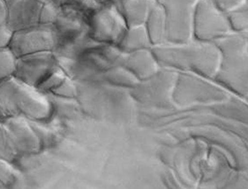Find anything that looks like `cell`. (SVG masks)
I'll return each instance as SVG.
<instances>
[{"label":"cell","instance_id":"1","mask_svg":"<svg viewBox=\"0 0 248 189\" xmlns=\"http://www.w3.org/2000/svg\"><path fill=\"white\" fill-rule=\"evenodd\" d=\"M49 97L15 77L0 83V119L19 116L31 121H46L53 115Z\"/></svg>","mask_w":248,"mask_h":189},{"label":"cell","instance_id":"2","mask_svg":"<svg viewBox=\"0 0 248 189\" xmlns=\"http://www.w3.org/2000/svg\"><path fill=\"white\" fill-rule=\"evenodd\" d=\"M158 64L163 67L195 69L205 74L217 73L220 52L213 42L193 40L181 44H166L151 47Z\"/></svg>","mask_w":248,"mask_h":189},{"label":"cell","instance_id":"3","mask_svg":"<svg viewBox=\"0 0 248 189\" xmlns=\"http://www.w3.org/2000/svg\"><path fill=\"white\" fill-rule=\"evenodd\" d=\"M164 10L166 43L181 44L193 40V18L198 0H156Z\"/></svg>","mask_w":248,"mask_h":189},{"label":"cell","instance_id":"4","mask_svg":"<svg viewBox=\"0 0 248 189\" xmlns=\"http://www.w3.org/2000/svg\"><path fill=\"white\" fill-rule=\"evenodd\" d=\"M232 32L227 14L212 0H198L193 18V39L213 42Z\"/></svg>","mask_w":248,"mask_h":189},{"label":"cell","instance_id":"5","mask_svg":"<svg viewBox=\"0 0 248 189\" xmlns=\"http://www.w3.org/2000/svg\"><path fill=\"white\" fill-rule=\"evenodd\" d=\"M89 33L93 40L101 44L116 45L128 28L115 3L102 5L88 18Z\"/></svg>","mask_w":248,"mask_h":189},{"label":"cell","instance_id":"6","mask_svg":"<svg viewBox=\"0 0 248 189\" xmlns=\"http://www.w3.org/2000/svg\"><path fill=\"white\" fill-rule=\"evenodd\" d=\"M55 44L53 26L38 24L14 32L9 50L17 58L39 52H53Z\"/></svg>","mask_w":248,"mask_h":189},{"label":"cell","instance_id":"7","mask_svg":"<svg viewBox=\"0 0 248 189\" xmlns=\"http://www.w3.org/2000/svg\"><path fill=\"white\" fill-rule=\"evenodd\" d=\"M58 67V58L53 52L31 53L16 58L13 77L37 89Z\"/></svg>","mask_w":248,"mask_h":189},{"label":"cell","instance_id":"8","mask_svg":"<svg viewBox=\"0 0 248 189\" xmlns=\"http://www.w3.org/2000/svg\"><path fill=\"white\" fill-rule=\"evenodd\" d=\"M9 132L18 154H33L40 152L42 142L31 126L29 120L19 116L0 119Z\"/></svg>","mask_w":248,"mask_h":189},{"label":"cell","instance_id":"9","mask_svg":"<svg viewBox=\"0 0 248 189\" xmlns=\"http://www.w3.org/2000/svg\"><path fill=\"white\" fill-rule=\"evenodd\" d=\"M7 5V27L13 32L39 24L42 5L37 0H5Z\"/></svg>","mask_w":248,"mask_h":189},{"label":"cell","instance_id":"10","mask_svg":"<svg viewBox=\"0 0 248 189\" xmlns=\"http://www.w3.org/2000/svg\"><path fill=\"white\" fill-rule=\"evenodd\" d=\"M156 0H120L118 9L127 27L144 25Z\"/></svg>","mask_w":248,"mask_h":189},{"label":"cell","instance_id":"11","mask_svg":"<svg viewBox=\"0 0 248 189\" xmlns=\"http://www.w3.org/2000/svg\"><path fill=\"white\" fill-rule=\"evenodd\" d=\"M152 47L166 43V20L164 10L156 1L144 24Z\"/></svg>","mask_w":248,"mask_h":189},{"label":"cell","instance_id":"12","mask_svg":"<svg viewBox=\"0 0 248 189\" xmlns=\"http://www.w3.org/2000/svg\"><path fill=\"white\" fill-rule=\"evenodd\" d=\"M116 47L122 53H128L140 50L151 49L152 44L146 27L144 25H141L128 27Z\"/></svg>","mask_w":248,"mask_h":189},{"label":"cell","instance_id":"13","mask_svg":"<svg viewBox=\"0 0 248 189\" xmlns=\"http://www.w3.org/2000/svg\"><path fill=\"white\" fill-rule=\"evenodd\" d=\"M120 63L137 73H151L159 65L151 48L124 53Z\"/></svg>","mask_w":248,"mask_h":189},{"label":"cell","instance_id":"14","mask_svg":"<svg viewBox=\"0 0 248 189\" xmlns=\"http://www.w3.org/2000/svg\"><path fill=\"white\" fill-rule=\"evenodd\" d=\"M18 155L9 132L0 120V160L13 163Z\"/></svg>","mask_w":248,"mask_h":189},{"label":"cell","instance_id":"15","mask_svg":"<svg viewBox=\"0 0 248 189\" xmlns=\"http://www.w3.org/2000/svg\"><path fill=\"white\" fill-rule=\"evenodd\" d=\"M228 22L232 32L245 33L248 32V3L237 9L227 14Z\"/></svg>","mask_w":248,"mask_h":189},{"label":"cell","instance_id":"16","mask_svg":"<svg viewBox=\"0 0 248 189\" xmlns=\"http://www.w3.org/2000/svg\"><path fill=\"white\" fill-rule=\"evenodd\" d=\"M66 77L65 73L58 65V67L45 78L37 89L46 95L51 94L63 83Z\"/></svg>","mask_w":248,"mask_h":189},{"label":"cell","instance_id":"17","mask_svg":"<svg viewBox=\"0 0 248 189\" xmlns=\"http://www.w3.org/2000/svg\"><path fill=\"white\" fill-rule=\"evenodd\" d=\"M16 60L9 49L0 50V83L14 75Z\"/></svg>","mask_w":248,"mask_h":189},{"label":"cell","instance_id":"18","mask_svg":"<svg viewBox=\"0 0 248 189\" xmlns=\"http://www.w3.org/2000/svg\"><path fill=\"white\" fill-rule=\"evenodd\" d=\"M61 13V7L55 2L42 5L39 16V24L53 26Z\"/></svg>","mask_w":248,"mask_h":189},{"label":"cell","instance_id":"19","mask_svg":"<svg viewBox=\"0 0 248 189\" xmlns=\"http://www.w3.org/2000/svg\"><path fill=\"white\" fill-rule=\"evenodd\" d=\"M12 163L0 160V186L7 187L14 185L17 178V172Z\"/></svg>","mask_w":248,"mask_h":189},{"label":"cell","instance_id":"20","mask_svg":"<svg viewBox=\"0 0 248 189\" xmlns=\"http://www.w3.org/2000/svg\"><path fill=\"white\" fill-rule=\"evenodd\" d=\"M49 95L55 96L58 98H67L72 99L77 96V88L73 83V79L67 76L66 78L63 81V83Z\"/></svg>","mask_w":248,"mask_h":189},{"label":"cell","instance_id":"21","mask_svg":"<svg viewBox=\"0 0 248 189\" xmlns=\"http://www.w3.org/2000/svg\"><path fill=\"white\" fill-rule=\"evenodd\" d=\"M214 4L224 13L228 14L231 11L248 3V0H212Z\"/></svg>","mask_w":248,"mask_h":189},{"label":"cell","instance_id":"22","mask_svg":"<svg viewBox=\"0 0 248 189\" xmlns=\"http://www.w3.org/2000/svg\"><path fill=\"white\" fill-rule=\"evenodd\" d=\"M13 34L7 24L0 25V50L9 49Z\"/></svg>","mask_w":248,"mask_h":189},{"label":"cell","instance_id":"23","mask_svg":"<svg viewBox=\"0 0 248 189\" xmlns=\"http://www.w3.org/2000/svg\"><path fill=\"white\" fill-rule=\"evenodd\" d=\"M7 18V5L5 0H0V25L6 24Z\"/></svg>","mask_w":248,"mask_h":189},{"label":"cell","instance_id":"24","mask_svg":"<svg viewBox=\"0 0 248 189\" xmlns=\"http://www.w3.org/2000/svg\"><path fill=\"white\" fill-rule=\"evenodd\" d=\"M37 1L41 2L42 4H46V3H49V2H55L56 0H37Z\"/></svg>","mask_w":248,"mask_h":189}]
</instances>
